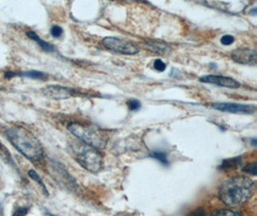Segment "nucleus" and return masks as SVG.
Here are the masks:
<instances>
[{"label":"nucleus","mask_w":257,"mask_h":216,"mask_svg":"<svg viewBox=\"0 0 257 216\" xmlns=\"http://www.w3.org/2000/svg\"><path fill=\"white\" fill-rule=\"evenodd\" d=\"M254 182L245 176H235L222 182L218 195L224 205L236 207L244 205L254 193Z\"/></svg>","instance_id":"1"},{"label":"nucleus","mask_w":257,"mask_h":216,"mask_svg":"<svg viewBox=\"0 0 257 216\" xmlns=\"http://www.w3.org/2000/svg\"><path fill=\"white\" fill-rule=\"evenodd\" d=\"M7 137L26 159L39 161L44 156V149L37 137L27 129L15 126L7 130Z\"/></svg>","instance_id":"2"},{"label":"nucleus","mask_w":257,"mask_h":216,"mask_svg":"<svg viewBox=\"0 0 257 216\" xmlns=\"http://www.w3.org/2000/svg\"><path fill=\"white\" fill-rule=\"evenodd\" d=\"M68 129L81 142L97 150L105 148L108 142L107 134L97 126L73 122L69 124Z\"/></svg>","instance_id":"3"},{"label":"nucleus","mask_w":257,"mask_h":216,"mask_svg":"<svg viewBox=\"0 0 257 216\" xmlns=\"http://www.w3.org/2000/svg\"><path fill=\"white\" fill-rule=\"evenodd\" d=\"M72 157L86 170L97 173L102 169L103 158L101 153L95 148L83 142H74L71 145Z\"/></svg>","instance_id":"4"},{"label":"nucleus","mask_w":257,"mask_h":216,"mask_svg":"<svg viewBox=\"0 0 257 216\" xmlns=\"http://www.w3.org/2000/svg\"><path fill=\"white\" fill-rule=\"evenodd\" d=\"M107 49L122 55H135L140 51V47L128 40L119 39L117 37H107L102 41Z\"/></svg>","instance_id":"5"},{"label":"nucleus","mask_w":257,"mask_h":216,"mask_svg":"<svg viewBox=\"0 0 257 216\" xmlns=\"http://www.w3.org/2000/svg\"><path fill=\"white\" fill-rule=\"evenodd\" d=\"M210 107L214 110L231 114H250L255 113L256 111V107L254 105L238 103H213Z\"/></svg>","instance_id":"6"},{"label":"nucleus","mask_w":257,"mask_h":216,"mask_svg":"<svg viewBox=\"0 0 257 216\" xmlns=\"http://www.w3.org/2000/svg\"><path fill=\"white\" fill-rule=\"evenodd\" d=\"M256 51L251 48L247 47H241L235 49L230 53V57L234 62L241 64V65H249L255 66L256 65Z\"/></svg>","instance_id":"7"},{"label":"nucleus","mask_w":257,"mask_h":216,"mask_svg":"<svg viewBox=\"0 0 257 216\" xmlns=\"http://www.w3.org/2000/svg\"><path fill=\"white\" fill-rule=\"evenodd\" d=\"M42 93L48 98L59 100V99H66V98H70L71 96H74L76 91L67 87L50 85L42 89Z\"/></svg>","instance_id":"8"},{"label":"nucleus","mask_w":257,"mask_h":216,"mask_svg":"<svg viewBox=\"0 0 257 216\" xmlns=\"http://www.w3.org/2000/svg\"><path fill=\"white\" fill-rule=\"evenodd\" d=\"M199 81L202 83L212 84V85L228 88V89H238L241 87V84L238 81L230 77H224L222 75H205L200 77Z\"/></svg>","instance_id":"9"},{"label":"nucleus","mask_w":257,"mask_h":216,"mask_svg":"<svg viewBox=\"0 0 257 216\" xmlns=\"http://www.w3.org/2000/svg\"><path fill=\"white\" fill-rule=\"evenodd\" d=\"M146 46L148 49L152 50V52L160 54V55H169L172 52L171 47L166 43L157 41V40H148L146 41Z\"/></svg>","instance_id":"10"},{"label":"nucleus","mask_w":257,"mask_h":216,"mask_svg":"<svg viewBox=\"0 0 257 216\" xmlns=\"http://www.w3.org/2000/svg\"><path fill=\"white\" fill-rule=\"evenodd\" d=\"M241 163H242V157L223 159L218 168L222 171H232L236 169Z\"/></svg>","instance_id":"11"},{"label":"nucleus","mask_w":257,"mask_h":216,"mask_svg":"<svg viewBox=\"0 0 257 216\" xmlns=\"http://www.w3.org/2000/svg\"><path fill=\"white\" fill-rule=\"evenodd\" d=\"M26 34H27V36H28L31 40L35 41L36 43H37L39 46H41L44 50H46L47 52H53V51H54V47H53V46L50 45L49 43H47V42L43 41L38 35L36 34L34 31H28Z\"/></svg>","instance_id":"12"},{"label":"nucleus","mask_w":257,"mask_h":216,"mask_svg":"<svg viewBox=\"0 0 257 216\" xmlns=\"http://www.w3.org/2000/svg\"><path fill=\"white\" fill-rule=\"evenodd\" d=\"M150 156L153 159H157L158 161H160L163 165H169V159H168L167 153L162 152V151H154V152L151 153Z\"/></svg>","instance_id":"13"},{"label":"nucleus","mask_w":257,"mask_h":216,"mask_svg":"<svg viewBox=\"0 0 257 216\" xmlns=\"http://www.w3.org/2000/svg\"><path fill=\"white\" fill-rule=\"evenodd\" d=\"M19 75L25 76V77H28V78H32V79H46V77H47V75L45 73L37 71V70H30V71H27V72L20 73Z\"/></svg>","instance_id":"14"},{"label":"nucleus","mask_w":257,"mask_h":216,"mask_svg":"<svg viewBox=\"0 0 257 216\" xmlns=\"http://www.w3.org/2000/svg\"><path fill=\"white\" fill-rule=\"evenodd\" d=\"M0 159L4 160L6 163L13 164V159L10 155V152L1 142H0Z\"/></svg>","instance_id":"15"},{"label":"nucleus","mask_w":257,"mask_h":216,"mask_svg":"<svg viewBox=\"0 0 257 216\" xmlns=\"http://www.w3.org/2000/svg\"><path fill=\"white\" fill-rule=\"evenodd\" d=\"M211 216H242V213L236 210L224 208V209H218L214 211Z\"/></svg>","instance_id":"16"},{"label":"nucleus","mask_w":257,"mask_h":216,"mask_svg":"<svg viewBox=\"0 0 257 216\" xmlns=\"http://www.w3.org/2000/svg\"><path fill=\"white\" fill-rule=\"evenodd\" d=\"M28 175H29V176H30L34 181H36L38 183H40V185L43 187V189H44L45 193L47 194V189L46 188V185H45V183H44L43 181H42L41 177L38 175V173H37L35 170L31 169V170H29V172H28Z\"/></svg>","instance_id":"17"},{"label":"nucleus","mask_w":257,"mask_h":216,"mask_svg":"<svg viewBox=\"0 0 257 216\" xmlns=\"http://www.w3.org/2000/svg\"><path fill=\"white\" fill-rule=\"evenodd\" d=\"M242 170L245 172V173H248L249 175H252V176H255L257 174V163L256 161H252L248 164H246L245 166L243 167Z\"/></svg>","instance_id":"18"},{"label":"nucleus","mask_w":257,"mask_h":216,"mask_svg":"<svg viewBox=\"0 0 257 216\" xmlns=\"http://www.w3.org/2000/svg\"><path fill=\"white\" fill-rule=\"evenodd\" d=\"M127 106L130 111H138L141 108V103L137 99H132L127 102Z\"/></svg>","instance_id":"19"},{"label":"nucleus","mask_w":257,"mask_h":216,"mask_svg":"<svg viewBox=\"0 0 257 216\" xmlns=\"http://www.w3.org/2000/svg\"><path fill=\"white\" fill-rule=\"evenodd\" d=\"M235 39L231 35H224L221 39V43L223 46H231L234 43Z\"/></svg>","instance_id":"20"},{"label":"nucleus","mask_w":257,"mask_h":216,"mask_svg":"<svg viewBox=\"0 0 257 216\" xmlns=\"http://www.w3.org/2000/svg\"><path fill=\"white\" fill-rule=\"evenodd\" d=\"M166 68H167V66H166V64L164 63L162 60L157 59V60L154 61V69H156L157 71L163 72L164 70L166 69Z\"/></svg>","instance_id":"21"},{"label":"nucleus","mask_w":257,"mask_h":216,"mask_svg":"<svg viewBox=\"0 0 257 216\" xmlns=\"http://www.w3.org/2000/svg\"><path fill=\"white\" fill-rule=\"evenodd\" d=\"M50 33L52 35V37H54V38H60L63 35V29L58 25H54V26L51 27Z\"/></svg>","instance_id":"22"},{"label":"nucleus","mask_w":257,"mask_h":216,"mask_svg":"<svg viewBox=\"0 0 257 216\" xmlns=\"http://www.w3.org/2000/svg\"><path fill=\"white\" fill-rule=\"evenodd\" d=\"M189 216H207L206 212L204 210L203 207H198L197 209H195L194 211H192Z\"/></svg>","instance_id":"23"},{"label":"nucleus","mask_w":257,"mask_h":216,"mask_svg":"<svg viewBox=\"0 0 257 216\" xmlns=\"http://www.w3.org/2000/svg\"><path fill=\"white\" fill-rule=\"evenodd\" d=\"M27 212H28L27 207H20L16 210V212L14 213V216H24Z\"/></svg>","instance_id":"24"},{"label":"nucleus","mask_w":257,"mask_h":216,"mask_svg":"<svg viewBox=\"0 0 257 216\" xmlns=\"http://www.w3.org/2000/svg\"><path fill=\"white\" fill-rule=\"evenodd\" d=\"M252 144H253V146H256V139H252Z\"/></svg>","instance_id":"25"},{"label":"nucleus","mask_w":257,"mask_h":216,"mask_svg":"<svg viewBox=\"0 0 257 216\" xmlns=\"http://www.w3.org/2000/svg\"><path fill=\"white\" fill-rule=\"evenodd\" d=\"M255 13H256V9H253V11L251 12V14L253 15H255Z\"/></svg>","instance_id":"26"}]
</instances>
